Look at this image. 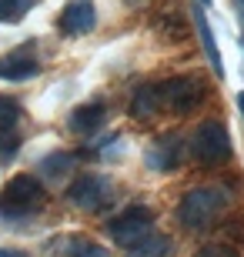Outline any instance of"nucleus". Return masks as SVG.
<instances>
[{"label": "nucleus", "instance_id": "1", "mask_svg": "<svg viewBox=\"0 0 244 257\" xmlns=\"http://www.w3.org/2000/svg\"><path fill=\"white\" fill-rule=\"evenodd\" d=\"M227 204H231V194L224 187H194V191L184 194L178 217L188 230H204L224 214Z\"/></svg>", "mask_w": 244, "mask_h": 257}, {"label": "nucleus", "instance_id": "2", "mask_svg": "<svg viewBox=\"0 0 244 257\" xmlns=\"http://www.w3.org/2000/svg\"><path fill=\"white\" fill-rule=\"evenodd\" d=\"M44 184L37 177H30V174H17V177H10L4 184V191H0V214H7V217H27L34 210L44 207Z\"/></svg>", "mask_w": 244, "mask_h": 257}, {"label": "nucleus", "instance_id": "3", "mask_svg": "<svg viewBox=\"0 0 244 257\" xmlns=\"http://www.w3.org/2000/svg\"><path fill=\"white\" fill-rule=\"evenodd\" d=\"M154 87H157V97H160V110H174L178 117L191 114L204 100V80L201 77H191V74L171 77V80L154 84Z\"/></svg>", "mask_w": 244, "mask_h": 257}, {"label": "nucleus", "instance_id": "4", "mask_svg": "<svg viewBox=\"0 0 244 257\" xmlns=\"http://www.w3.org/2000/svg\"><path fill=\"white\" fill-rule=\"evenodd\" d=\"M191 154L201 164H221L231 157V134L217 120H204L191 137Z\"/></svg>", "mask_w": 244, "mask_h": 257}, {"label": "nucleus", "instance_id": "5", "mask_svg": "<svg viewBox=\"0 0 244 257\" xmlns=\"http://www.w3.org/2000/svg\"><path fill=\"white\" fill-rule=\"evenodd\" d=\"M150 227H154V210L144 207V204H134V207H124L117 217L107 224V234H111L121 247H134L141 237H147Z\"/></svg>", "mask_w": 244, "mask_h": 257}, {"label": "nucleus", "instance_id": "6", "mask_svg": "<svg viewBox=\"0 0 244 257\" xmlns=\"http://www.w3.org/2000/svg\"><path fill=\"white\" fill-rule=\"evenodd\" d=\"M67 200L80 210H104L114 200V184L107 177H101V174H84V177H77L70 184Z\"/></svg>", "mask_w": 244, "mask_h": 257}, {"label": "nucleus", "instance_id": "7", "mask_svg": "<svg viewBox=\"0 0 244 257\" xmlns=\"http://www.w3.org/2000/svg\"><path fill=\"white\" fill-rule=\"evenodd\" d=\"M60 34L67 37H84L91 34V27L97 24V10H94V0H67L64 14H60Z\"/></svg>", "mask_w": 244, "mask_h": 257}, {"label": "nucleus", "instance_id": "8", "mask_svg": "<svg viewBox=\"0 0 244 257\" xmlns=\"http://www.w3.org/2000/svg\"><path fill=\"white\" fill-rule=\"evenodd\" d=\"M37 70H40V64L30 50H14V54L0 57V80H27Z\"/></svg>", "mask_w": 244, "mask_h": 257}, {"label": "nucleus", "instance_id": "9", "mask_svg": "<svg viewBox=\"0 0 244 257\" xmlns=\"http://www.w3.org/2000/svg\"><path fill=\"white\" fill-rule=\"evenodd\" d=\"M107 120V107L101 104V100H94V104H84V107H77L74 114H70V131L74 134H84V137H91V134L97 131V127Z\"/></svg>", "mask_w": 244, "mask_h": 257}, {"label": "nucleus", "instance_id": "10", "mask_svg": "<svg viewBox=\"0 0 244 257\" xmlns=\"http://www.w3.org/2000/svg\"><path fill=\"white\" fill-rule=\"evenodd\" d=\"M194 24H197V37H201V44H204V50H207V60H211V70H214L217 77H224V60H221V50H217L214 30H211V24H207L204 4H201V7H194Z\"/></svg>", "mask_w": 244, "mask_h": 257}, {"label": "nucleus", "instance_id": "11", "mask_svg": "<svg viewBox=\"0 0 244 257\" xmlns=\"http://www.w3.org/2000/svg\"><path fill=\"white\" fill-rule=\"evenodd\" d=\"M150 164L157 167V171H174L181 164V141L178 137H171V134H164V137H157V144L150 147Z\"/></svg>", "mask_w": 244, "mask_h": 257}, {"label": "nucleus", "instance_id": "12", "mask_svg": "<svg viewBox=\"0 0 244 257\" xmlns=\"http://www.w3.org/2000/svg\"><path fill=\"white\" fill-rule=\"evenodd\" d=\"M160 114V97H157V87H141L131 100V117L134 120H150V117Z\"/></svg>", "mask_w": 244, "mask_h": 257}, {"label": "nucleus", "instance_id": "13", "mask_svg": "<svg viewBox=\"0 0 244 257\" xmlns=\"http://www.w3.org/2000/svg\"><path fill=\"white\" fill-rule=\"evenodd\" d=\"M131 250V257H168L171 254V237H164V234H147V237H141Z\"/></svg>", "mask_w": 244, "mask_h": 257}, {"label": "nucleus", "instance_id": "14", "mask_svg": "<svg viewBox=\"0 0 244 257\" xmlns=\"http://www.w3.org/2000/svg\"><path fill=\"white\" fill-rule=\"evenodd\" d=\"M60 257H107V250L101 247V244H94V240H87V237H67L60 240Z\"/></svg>", "mask_w": 244, "mask_h": 257}, {"label": "nucleus", "instance_id": "15", "mask_svg": "<svg viewBox=\"0 0 244 257\" xmlns=\"http://www.w3.org/2000/svg\"><path fill=\"white\" fill-rule=\"evenodd\" d=\"M34 7V0H0V24H17Z\"/></svg>", "mask_w": 244, "mask_h": 257}, {"label": "nucleus", "instance_id": "16", "mask_svg": "<svg viewBox=\"0 0 244 257\" xmlns=\"http://www.w3.org/2000/svg\"><path fill=\"white\" fill-rule=\"evenodd\" d=\"M70 164H74V157H70V154H50V157H44V164H40V167H44V174H47V177H60V174L70 171Z\"/></svg>", "mask_w": 244, "mask_h": 257}, {"label": "nucleus", "instance_id": "17", "mask_svg": "<svg viewBox=\"0 0 244 257\" xmlns=\"http://www.w3.org/2000/svg\"><path fill=\"white\" fill-rule=\"evenodd\" d=\"M20 120V104L0 97V131H14V124Z\"/></svg>", "mask_w": 244, "mask_h": 257}, {"label": "nucleus", "instance_id": "18", "mask_svg": "<svg viewBox=\"0 0 244 257\" xmlns=\"http://www.w3.org/2000/svg\"><path fill=\"white\" fill-rule=\"evenodd\" d=\"M194 257H237V250L227 247V244H207V247H201Z\"/></svg>", "mask_w": 244, "mask_h": 257}, {"label": "nucleus", "instance_id": "19", "mask_svg": "<svg viewBox=\"0 0 244 257\" xmlns=\"http://www.w3.org/2000/svg\"><path fill=\"white\" fill-rule=\"evenodd\" d=\"M0 257H27L24 250H0Z\"/></svg>", "mask_w": 244, "mask_h": 257}, {"label": "nucleus", "instance_id": "20", "mask_svg": "<svg viewBox=\"0 0 244 257\" xmlns=\"http://www.w3.org/2000/svg\"><path fill=\"white\" fill-rule=\"evenodd\" d=\"M234 7H237V14H241V20H244V0H234Z\"/></svg>", "mask_w": 244, "mask_h": 257}, {"label": "nucleus", "instance_id": "21", "mask_svg": "<svg viewBox=\"0 0 244 257\" xmlns=\"http://www.w3.org/2000/svg\"><path fill=\"white\" fill-rule=\"evenodd\" d=\"M237 107H241V117H244V94L237 97Z\"/></svg>", "mask_w": 244, "mask_h": 257}, {"label": "nucleus", "instance_id": "22", "mask_svg": "<svg viewBox=\"0 0 244 257\" xmlns=\"http://www.w3.org/2000/svg\"><path fill=\"white\" fill-rule=\"evenodd\" d=\"M201 4H204V7H207V4H211V0H201Z\"/></svg>", "mask_w": 244, "mask_h": 257}]
</instances>
